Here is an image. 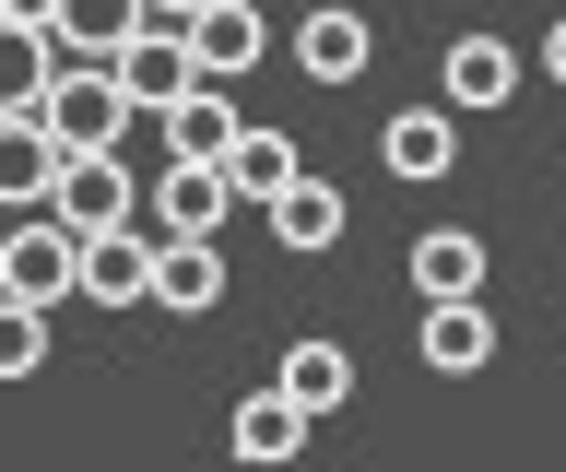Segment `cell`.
Returning a JSON list of instances; mask_svg holds the SVG:
<instances>
[{
	"instance_id": "6da1fadb",
	"label": "cell",
	"mask_w": 566,
	"mask_h": 472,
	"mask_svg": "<svg viewBox=\"0 0 566 472\" xmlns=\"http://www.w3.org/2000/svg\"><path fill=\"white\" fill-rule=\"evenodd\" d=\"M0 295H12V307H71V295H83V237H71L60 213L0 224Z\"/></svg>"
},
{
	"instance_id": "7a4b0ae2",
	"label": "cell",
	"mask_w": 566,
	"mask_h": 472,
	"mask_svg": "<svg viewBox=\"0 0 566 472\" xmlns=\"http://www.w3.org/2000/svg\"><path fill=\"white\" fill-rule=\"evenodd\" d=\"M142 118V95L118 83V60H71L60 95H48V130H60L71 154H118V130Z\"/></svg>"
},
{
	"instance_id": "3957f363",
	"label": "cell",
	"mask_w": 566,
	"mask_h": 472,
	"mask_svg": "<svg viewBox=\"0 0 566 472\" xmlns=\"http://www.w3.org/2000/svg\"><path fill=\"white\" fill-rule=\"evenodd\" d=\"M60 36H48V12H24V0H0V118H48V95H60Z\"/></svg>"
},
{
	"instance_id": "277c9868",
	"label": "cell",
	"mask_w": 566,
	"mask_h": 472,
	"mask_svg": "<svg viewBox=\"0 0 566 472\" xmlns=\"http://www.w3.org/2000/svg\"><path fill=\"white\" fill-rule=\"evenodd\" d=\"M48 213H60L71 237H118V224L154 213V189H130V166H118V154H71V178H60V201H48Z\"/></svg>"
},
{
	"instance_id": "5b68a950",
	"label": "cell",
	"mask_w": 566,
	"mask_h": 472,
	"mask_svg": "<svg viewBox=\"0 0 566 472\" xmlns=\"http://www.w3.org/2000/svg\"><path fill=\"white\" fill-rule=\"evenodd\" d=\"M154 272H166V237L154 224L83 237V307H154Z\"/></svg>"
},
{
	"instance_id": "8992f818",
	"label": "cell",
	"mask_w": 566,
	"mask_h": 472,
	"mask_svg": "<svg viewBox=\"0 0 566 472\" xmlns=\"http://www.w3.org/2000/svg\"><path fill=\"white\" fill-rule=\"evenodd\" d=\"M118 83L142 95V118H166L177 95H201L212 72H201V48H189V24H142V36L118 48Z\"/></svg>"
},
{
	"instance_id": "52a82bcc",
	"label": "cell",
	"mask_w": 566,
	"mask_h": 472,
	"mask_svg": "<svg viewBox=\"0 0 566 472\" xmlns=\"http://www.w3.org/2000/svg\"><path fill=\"white\" fill-rule=\"evenodd\" d=\"M307 426H318L307 401L283 390V378H260V390H248L237 413H224V449H237L248 472H283V461H295V449H307Z\"/></svg>"
},
{
	"instance_id": "ba28073f",
	"label": "cell",
	"mask_w": 566,
	"mask_h": 472,
	"mask_svg": "<svg viewBox=\"0 0 566 472\" xmlns=\"http://www.w3.org/2000/svg\"><path fill=\"white\" fill-rule=\"evenodd\" d=\"M71 178V143L48 118H0V213H48Z\"/></svg>"
},
{
	"instance_id": "9c48e42d",
	"label": "cell",
	"mask_w": 566,
	"mask_h": 472,
	"mask_svg": "<svg viewBox=\"0 0 566 472\" xmlns=\"http://www.w3.org/2000/svg\"><path fill=\"white\" fill-rule=\"evenodd\" d=\"M24 12H48L60 60H118V48H130L142 24H166L154 0H24Z\"/></svg>"
},
{
	"instance_id": "30bf717a",
	"label": "cell",
	"mask_w": 566,
	"mask_h": 472,
	"mask_svg": "<svg viewBox=\"0 0 566 472\" xmlns=\"http://www.w3.org/2000/svg\"><path fill=\"white\" fill-rule=\"evenodd\" d=\"M366 60H378V36H366V12H354V0L295 12V72H307V83H366Z\"/></svg>"
},
{
	"instance_id": "8fae6325",
	"label": "cell",
	"mask_w": 566,
	"mask_h": 472,
	"mask_svg": "<svg viewBox=\"0 0 566 472\" xmlns=\"http://www.w3.org/2000/svg\"><path fill=\"white\" fill-rule=\"evenodd\" d=\"M413 355L437 366V378H484V366H495V307H484V295H437L424 331H413Z\"/></svg>"
},
{
	"instance_id": "7c38bea8",
	"label": "cell",
	"mask_w": 566,
	"mask_h": 472,
	"mask_svg": "<svg viewBox=\"0 0 566 472\" xmlns=\"http://www.w3.org/2000/svg\"><path fill=\"white\" fill-rule=\"evenodd\" d=\"M248 189L224 178V166H166V178H154V237H224V213H237Z\"/></svg>"
},
{
	"instance_id": "4fadbf2b",
	"label": "cell",
	"mask_w": 566,
	"mask_h": 472,
	"mask_svg": "<svg viewBox=\"0 0 566 472\" xmlns=\"http://www.w3.org/2000/svg\"><path fill=\"white\" fill-rule=\"evenodd\" d=\"M378 166H389V178H413V189H437L460 166V107H449V95H437V107H401L378 130Z\"/></svg>"
},
{
	"instance_id": "5bb4252c",
	"label": "cell",
	"mask_w": 566,
	"mask_h": 472,
	"mask_svg": "<svg viewBox=\"0 0 566 472\" xmlns=\"http://www.w3.org/2000/svg\"><path fill=\"white\" fill-rule=\"evenodd\" d=\"M237 143H248V118H237L224 83H201V95L166 107V166H237Z\"/></svg>"
},
{
	"instance_id": "9a60e30c",
	"label": "cell",
	"mask_w": 566,
	"mask_h": 472,
	"mask_svg": "<svg viewBox=\"0 0 566 472\" xmlns=\"http://www.w3.org/2000/svg\"><path fill=\"white\" fill-rule=\"evenodd\" d=\"M437 95H449L460 118L507 107V95H520V48H507V36H460L449 60H437Z\"/></svg>"
},
{
	"instance_id": "2e32d148",
	"label": "cell",
	"mask_w": 566,
	"mask_h": 472,
	"mask_svg": "<svg viewBox=\"0 0 566 472\" xmlns=\"http://www.w3.org/2000/svg\"><path fill=\"white\" fill-rule=\"evenodd\" d=\"M189 48H201L212 83H237V72H260V60H272V12H260V0H212L201 24H189Z\"/></svg>"
},
{
	"instance_id": "e0dca14e",
	"label": "cell",
	"mask_w": 566,
	"mask_h": 472,
	"mask_svg": "<svg viewBox=\"0 0 566 472\" xmlns=\"http://www.w3.org/2000/svg\"><path fill=\"white\" fill-rule=\"evenodd\" d=\"M343 224H354V201H343V189L295 178V189L272 201V249H295V260H331V249H343Z\"/></svg>"
},
{
	"instance_id": "ac0fdd59",
	"label": "cell",
	"mask_w": 566,
	"mask_h": 472,
	"mask_svg": "<svg viewBox=\"0 0 566 472\" xmlns=\"http://www.w3.org/2000/svg\"><path fill=\"white\" fill-rule=\"evenodd\" d=\"M154 307H177V319H212V307H224V249H212V237H166Z\"/></svg>"
},
{
	"instance_id": "d6986e66",
	"label": "cell",
	"mask_w": 566,
	"mask_h": 472,
	"mask_svg": "<svg viewBox=\"0 0 566 472\" xmlns=\"http://www.w3.org/2000/svg\"><path fill=\"white\" fill-rule=\"evenodd\" d=\"M413 295H424V307H437V295H484V237H472V224L413 237Z\"/></svg>"
},
{
	"instance_id": "ffe728a7",
	"label": "cell",
	"mask_w": 566,
	"mask_h": 472,
	"mask_svg": "<svg viewBox=\"0 0 566 472\" xmlns=\"http://www.w3.org/2000/svg\"><path fill=\"white\" fill-rule=\"evenodd\" d=\"M272 378L307 401V413H343V401H354V355H343V343H283Z\"/></svg>"
},
{
	"instance_id": "44dd1931",
	"label": "cell",
	"mask_w": 566,
	"mask_h": 472,
	"mask_svg": "<svg viewBox=\"0 0 566 472\" xmlns=\"http://www.w3.org/2000/svg\"><path fill=\"white\" fill-rule=\"evenodd\" d=\"M224 178H237L248 201H283V189L307 178V154H295V130H260V118H248V143H237V166H224Z\"/></svg>"
},
{
	"instance_id": "7402d4cb",
	"label": "cell",
	"mask_w": 566,
	"mask_h": 472,
	"mask_svg": "<svg viewBox=\"0 0 566 472\" xmlns=\"http://www.w3.org/2000/svg\"><path fill=\"white\" fill-rule=\"evenodd\" d=\"M48 366V307H12L0 295V378H35Z\"/></svg>"
},
{
	"instance_id": "603a6c76",
	"label": "cell",
	"mask_w": 566,
	"mask_h": 472,
	"mask_svg": "<svg viewBox=\"0 0 566 472\" xmlns=\"http://www.w3.org/2000/svg\"><path fill=\"white\" fill-rule=\"evenodd\" d=\"M543 72H555V83H566V12H555V36H543Z\"/></svg>"
},
{
	"instance_id": "cb8c5ba5",
	"label": "cell",
	"mask_w": 566,
	"mask_h": 472,
	"mask_svg": "<svg viewBox=\"0 0 566 472\" xmlns=\"http://www.w3.org/2000/svg\"><path fill=\"white\" fill-rule=\"evenodd\" d=\"M154 12H166V24H201V12H212V0H154Z\"/></svg>"
},
{
	"instance_id": "d4e9b609",
	"label": "cell",
	"mask_w": 566,
	"mask_h": 472,
	"mask_svg": "<svg viewBox=\"0 0 566 472\" xmlns=\"http://www.w3.org/2000/svg\"><path fill=\"white\" fill-rule=\"evenodd\" d=\"M295 12H318V0H295Z\"/></svg>"
},
{
	"instance_id": "484cf974",
	"label": "cell",
	"mask_w": 566,
	"mask_h": 472,
	"mask_svg": "<svg viewBox=\"0 0 566 472\" xmlns=\"http://www.w3.org/2000/svg\"><path fill=\"white\" fill-rule=\"evenodd\" d=\"M0 390H12V378H0Z\"/></svg>"
}]
</instances>
